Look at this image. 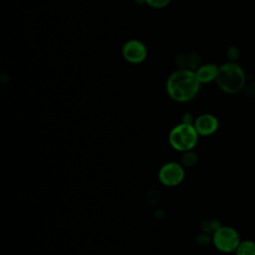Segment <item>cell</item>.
<instances>
[{"mask_svg": "<svg viewBox=\"0 0 255 255\" xmlns=\"http://www.w3.org/2000/svg\"><path fill=\"white\" fill-rule=\"evenodd\" d=\"M200 82L195 72L187 69H180L173 72L166 83V91L169 97L175 102L185 103L192 100L199 91Z\"/></svg>", "mask_w": 255, "mask_h": 255, "instance_id": "6da1fadb", "label": "cell"}, {"mask_svg": "<svg viewBox=\"0 0 255 255\" xmlns=\"http://www.w3.org/2000/svg\"><path fill=\"white\" fill-rule=\"evenodd\" d=\"M216 84L226 94H237L245 87L246 76L243 68L235 62H227L219 67Z\"/></svg>", "mask_w": 255, "mask_h": 255, "instance_id": "7a4b0ae2", "label": "cell"}, {"mask_svg": "<svg viewBox=\"0 0 255 255\" xmlns=\"http://www.w3.org/2000/svg\"><path fill=\"white\" fill-rule=\"evenodd\" d=\"M198 133L191 123L183 122L175 126L169 132L168 140L172 148L177 151H189L197 143Z\"/></svg>", "mask_w": 255, "mask_h": 255, "instance_id": "3957f363", "label": "cell"}, {"mask_svg": "<svg viewBox=\"0 0 255 255\" xmlns=\"http://www.w3.org/2000/svg\"><path fill=\"white\" fill-rule=\"evenodd\" d=\"M212 242L217 250L223 253H231L236 251L240 244L238 232L229 226H220L212 236Z\"/></svg>", "mask_w": 255, "mask_h": 255, "instance_id": "277c9868", "label": "cell"}, {"mask_svg": "<svg viewBox=\"0 0 255 255\" xmlns=\"http://www.w3.org/2000/svg\"><path fill=\"white\" fill-rule=\"evenodd\" d=\"M184 168L183 165L170 161L163 164L158 171V179L165 186H175L178 185L184 178Z\"/></svg>", "mask_w": 255, "mask_h": 255, "instance_id": "5b68a950", "label": "cell"}, {"mask_svg": "<svg viewBox=\"0 0 255 255\" xmlns=\"http://www.w3.org/2000/svg\"><path fill=\"white\" fill-rule=\"evenodd\" d=\"M123 55L128 62L131 64H138L145 59L146 48L137 40H129L123 48Z\"/></svg>", "mask_w": 255, "mask_h": 255, "instance_id": "8992f818", "label": "cell"}, {"mask_svg": "<svg viewBox=\"0 0 255 255\" xmlns=\"http://www.w3.org/2000/svg\"><path fill=\"white\" fill-rule=\"evenodd\" d=\"M218 120L214 116L204 114L195 120L193 126L199 135L206 136L214 133L218 128Z\"/></svg>", "mask_w": 255, "mask_h": 255, "instance_id": "52a82bcc", "label": "cell"}, {"mask_svg": "<svg viewBox=\"0 0 255 255\" xmlns=\"http://www.w3.org/2000/svg\"><path fill=\"white\" fill-rule=\"evenodd\" d=\"M219 67H217L214 64H205L202 66H199L196 69L195 75L200 82V84H206L210 83L214 80H216L217 73H218Z\"/></svg>", "mask_w": 255, "mask_h": 255, "instance_id": "ba28073f", "label": "cell"}, {"mask_svg": "<svg viewBox=\"0 0 255 255\" xmlns=\"http://www.w3.org/2000/svg\"><path fill=\"white\" fill-rule=\"evenodd\" d=\"M177 63H178V66L181 67L182 69L192 70V69L198 67V65L200 63V59L194 53H191L188 55L184 54L177 58Z\"/></svg>", "mask_w": 255, "mask_h": 255, "instance_id": "9c48e42d", "label": "cell"}, {"mask_svg": "<svg viewBox=\"0 0 255 255\" xmlns=\"http://www.w3.org/2000/svg\"><path fill=\"white\" fill-rule=\"evenodd\" d=\"M236 255H255V242L251 240L240 242L236 249Z\"/></svg>", "mask_w": 255, "mask_h": 255, "instance_id": "30bf717a", "label": "cell"}, {"mask_svg": "<svg viewBox=\"0 0 255 255\" xmlns=\"http://www.w3.org/2000/svg\"><path fill=\"white\" fill-rule=\"evenodd\" d=\"M197 162V156L191 150L185 151V154L182 156V164L185 166H192Z\"/></svg>", "mask_w": 255, "mask_h": 255, "instance_id": "8fae6325", "label": "cell"}, {"mask_svg": "<svg viewBox=\"0 0 255 255\" xmlns=\"http://www.w3.org/2000/svg\"><path fill=\"white\" fill-rule=\"evenodd\" d=\"M145 2L153 8H163L170 2V0H145Z\"/></svg>", "mask_w": 255, "mask_h": 255, "instance_id": "7c38bea8", "label": "cell"}, {"mask_svg": "<svg viewBox=\"0 0 255 255\" xmlns=\"http://www.w3.org/2000/svg\"><path fill=\"white\" fill-rule=\"evenodd\" d=\"M228 57L230 58V62H235V60L238 58V55H239V52H238V49L236 47H230L228 49Z\"/></svg>", "mask_w": 255, "mask_h": 255, "instance_id": "4fadbf2b", "label": "cell"}]
</instances>
